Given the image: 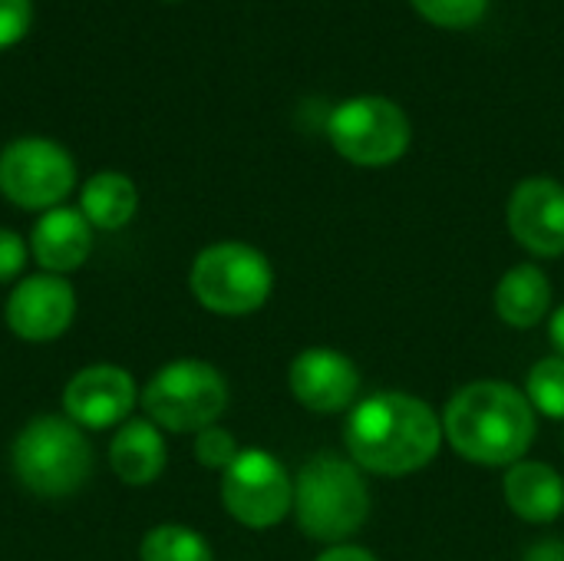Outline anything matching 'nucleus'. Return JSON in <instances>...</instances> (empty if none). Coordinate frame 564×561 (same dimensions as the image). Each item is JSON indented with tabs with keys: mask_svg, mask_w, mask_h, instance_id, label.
<instances>
[{
	"mask_svg": "<svg viewBox=\"0 0 564 561\" xmlns=\"http://www.w3.org/2000/svg\"><path fill=\"white\" fill-rule=\"evenodd\" d=\"M410 3L423 20L446 30H466L479 23L489 10V0H410Z\"/></svg>",
	"mask_w": 564,
	"mask_h": 561,
	"instance_id": "nucleus-21",
	"label": "nucleus"
},
{
	"mask_svg": "<svg viewBox=\"0 0 564 561\" xmlns=\"http://www.w3.org/2000/svg\"><path fill=\"white\" fill-rule=\"evenodd\" d=\"M288 380L294 400L314 413H340L354 403L360 390V374L354 360L330 347H311L297 354Z\"/></svg>",
	"mask_w": 564,
	"mask_h": 561,
	"instance_id": "nucleus-13",
	"label": "nucleus"
},
{
	"mask_svg": "<svg viewBox=\"0 0 564 561\" xmlns=\"http://www.w3.org/2000/svg\"><path fill=\"white\" fill-rule=\"evenodd\" d=\"M549 334H552V344L562 350V357H564V308H558V311L552 314V327H549Z\"/></svg>",
	"mask_w": 564,
	"mask_h": 561,
	"instance_id": "nucleus-27",
	"label": "nucleus"
},
{
	"mask_svg": "<svg viewBox=\"0 0 564 561\" xmlns=\"http://www.w3.org/2000/svg\"><path fill=\"white\" fill-rule=\"evenodd\" d=\"M525 561H564V542L545 539V542H539V546L529 549Z\"/></svg>",
	"mask_w": 564,
	"mask_h": 561,
	"instance_id": "nucleus-26",
	"label": "nucleus"
},
{
	"mask_svg": "<svg viewBox=\"0 0 564 561\" xmlns=\"http://www.w3.org/2000/svg\"><path fill=\"white\" fill-rule=\"evenodd\" d=\"M225 509L248 529H271L294 509V483L268 450H241L221 479Z\"/></svg>",
	"mask_w": 564,
	"mask_h": 561,
	"instance_id": "nucleus-9",
	"label": "nucleus"
},
{
	"mask_svg": "<svg viewBox=\"0 0 564 561\" xmlns=\"http://www.w3.org/2000/svg\"><path fill=\"white\" fill-rule=\"evenodd\" d=\"M139 205V192L122 172H96L79 192V212L93 228L116 231L132 222Z\"/></svg>",
	"mask_w": 564,
	"mask_h": 561,
	"instance_id": "nucleus-18",
	"label": "nucleus"
},
{
	"mask_svg": "<svg viewBox=\"0 0 564 561\" xmlns=\"http://www.w3.org/2000/svg\"><path fill=\"white\" fill-rule=\"evenodd\" d=\"M142 407L152 423L172 433H202L225 413L228 384L205 360H175L145 384Z\"/></svg>",
	"mask_w": 564,
	"mask_h": 561,
	"instance_id": "nucleus-6",
	"label": "nucleus"
},
{
	"mask_svg": "<svg viewBox=\"0 0 564 561\" xmlns=\"http://www.w3.org/2000/svg\"><path fill=\"white\" fill-rule=\"evenodd\" d=\"M552 308V281L535 265H516L496 288V311L509 327H535Z\"/></svg>",
	"mask_w": 564,
	"mask_h": 561,
	"instance_id": "nucleus-17",
	"label": "nucleus"
},
{
	"mask_svg": "<svg viewBox=\"0 0 564 561\" xmlns=\"http://www.w3.org/2000/svg\"><path fill=\"white\" fill-rule=\"evenodd\" d=\"M139 555L142 561H212V546L188 526H155Z\"/></svg>",
	"mask_w": 564,
	"mask_h": 561,
	"instance_id": "nucleus-19",
	"label": "nucleus"
},
{
	"mask_svg": "<svg viewBox=\"0 0 564 561\" xmlns=\"http://www.w3.org/2000/svg\"><path fill=\"white\" fill-rule=\"evenodd\" d=\"M73 185L76 162L53 139L23 136L0 152V192L17 208L50 212L73 192Z\"/></svg>",
	"mask_w": 564,
	"mask_h": 561,
	"instance_id": "nucleus-8",
	"label": "nucleus"
},
{
	"mask_svg": "<svg viewBox=\"0 0 564 561\" xmlns=\"http://www.w3.org/2000/svg\"><path fill=\"white\" fill-rule=\"evenodd\" d=\"M33 20V0H0V50L17 46Z\"/></svg>",
	"mask_w": 564,
	"mask_h": 561,
	"instance_id": "nucleus-23",
	"label": "nucleus"
},
{
	"mask_svg": "<svg viewBox=\"0 0 564 561\" xmlns=\"http://www.w3.org/2000/svg\"><path fill=\"white\" fill-rule=\"evenodd\" d=\"M509 231L539 258L564 255V185L555 179H525L509 198Z\"/></svg>",
	"mask_w": 564,
	"mask_h": 561,
	"instance_id": "nucleus-12",
	"label": "nucleus"
},
{
	"mask_svg": "<svg viewBox=\"0 0 564 561\" xmlns=\"http://www.w3.org/2000/svg\"><path fill=\"white\" fill-rule=\"evenodd\" d=\"M109 463L126 486H149L165 470V440L152 420H126L112 436Z\"/></svg>",
	"mask_w": 564,
	"mask_h": 561,
	"instance_id": "nucleus-16",
	"label": "nucleus"
},
{
	"mask_svg": "<svg viewBox=\"0 0 564 561\" xmlns=\"http://www.w3.org/2000/svg\"><path fill=\"white\" fill-rule=\"evenodd\" d=\"M238 453L241 450L235 436L221 427H205L202 433H195V460L208 470H228Z\"/></svg>",
	"mask_w": 564,
	"mask_h": 561,
	"instance_id": "nucleus-22",
	"label": "nucleus"
},
{
	"mask_svg": "<svg viewBox=\"0 0 564 561\" xmlns=\"http://www.w3.org/2000/svg\"><path fill=\"white\" fill-rule=\"evenodd\" d=\"M26 265V245L17 231L0 228V284L17 278Z\"/></svg>",
	"mask_w": 564,
	"mask_h": 561,
	"instance_id": "nucleus-24",
	"label": "nucleus"
},
{
	"mask_svg": "<svg viewBox=\"0 0 564 561\" xmlns=\"http://www.w3.org/2000/svg\"><path fill=\"white\" fill-rule=\"evenodd\" d=\"M525 397L532 410H542L552 420H564V357H545L532 367Z\"/></svg>",
	"mask_w": 564,
	"mask_h": 561,
	"instance_id": "nucleus-20",
	"label": "nucleus"
},
{
	"mask_svg": "<svg viewBox=\"0 0 564 561\" xmlns=\"http://www.w3.org/2000/svg\"><path fill=\"white\" fill-rule=\"evenodd\" d=\"M13 476L43 499H63L86 486L93 450L69 417H36L13 440Z\"/></svg>",
	"mask_w": 564,
	"mask_h": 561,
	"instance_id": "nucleus-4",
	"label": "nucleus"
},
{
	"mask_svg": "<svg viewBox=\"0 0 564 561\" xmlns=\"http://www.w3.org/2000/svg\"><path fill=\"white\" fill-rule=\"evenodd\" d=\"M330 145L354 165H390L413 139L406 112L387 96H357L340 103L327 119Z\"/></svg>",
	"mask_w": 564,
	"mask_h": 561,
	"instance_id": "nucleus-7",
	"label": "nucleus"
},
{
	"mask_svg": "<svg viewBox=\"0 0 564 561\" xmlns=\"http://www.w3.org/2000/svg\"><path fill=\"white\" fill-rule=\"evenodd\" d=\"M294 516L297 526L330 546H344L370 516V489L354 460L317 453L294 479Z\"/></svg>",
	"mask_w": 564,
	"mask_h": 561,
	"instance_id": "nucleus-3",
	"label": "nucleus"
},
{
	"mask_svg": "<svg viewBox=\"0 0 564 561\" xmlns=\"http://www.w3.org/2000/svg\"><path fill=\"white\" fill-rule=\"evenodd\" d=\"M509 509L525 522H555L564 513V479L549 463L519 460L502 479Z\"/></svg>",
	"mask_w": 564,
	"mask_h": 561,
	"instance_id": "nucleus-15",
	"label": "nucleus"
},
{
	"mask_svg": "<svg viewBox=\"0 0 564 561\" xmlns=\"http://www.w3.org/2000/svg\"><path fill=\"white\" fill-rule=\"evenodd\" d=\"M135 407V384L122 367L93 364L79 370L63 390L66 417L83 430L122 427Z\"/></svg>",
	"mask_w": 564,
	"mask_h": 561,
	"instance_id": "nucleus-10",
	"label": "nucleus"
},
{
	"mask_svg": "<svg viewBox=\"0 0 564 561\" xmlns=\"http://www.w3.org/2000/svg\"><path fill=\"white\" fill-rule=\"evenodd\" d=\"M317 561H377L367 549H360V546H334V549H327L324 555Z\"/></svg>",
	"mask_w": 564,
	"mask_h": 561,
	"instance_id": "nucleus-25",
	"label": "nucleus"
},
{
	"mask_svg": "<svg viewBox=\"0 0 564 561\" xmlns=\"http://www.w3.org/2000/svg\"><path fill=\"white\" fill-rule=\"evenodd\" d=\"M76 314V294L59 274H30L7 298V324L17 337L43 344L59 337Z\"/></svg>",
	"mask_w": 564,
	"mask_h": 561,
	"instance_id": "nucleus-11",
	"label": "nucleus"
},
{
	"mask_svg": "<svg viewBox=\"0 0 564 561\" xmlns=\"http://www.w3.org/2000/svg\"><path fill=\"white\" fill-rule=\"evenodd\" d=\"M443 433L469 463L516 466L535 440V410L516 387L479 380L449 400L443 413Z\"/></svg>",
	"mask_w": 564,
	"mask_h": 561,
	"instance_id": "nucleus-2",
	"label": "nucleus"
},
{
	"mask_svg": "<svg viewBox=\"0 0 564 561\" xmlns=\"http://www.w3.org/2000/svg\"><path fill=\"white\" fill-rule=\"evenodd\" d=\"M274 288L268 258L245 241H218L205 248L192 265V294L202 308L241 317L258 311Z\"/></svg>",
	"mask_w": 564,
	"mask_h": 561,
	"instance_id": "nucleus-5",
	"label": "nucleus"
},
{
	"mask_svg": "<svg viewBox=\"0 0 564 561\" xmlns=\"http://www.w3.org/2000/svg\"><path fill=\"white\" fill-rule=\"evenodd\" d=\"M33 258L46 274H66L83 268L93 251V225L76 208H50L40 215L30 235Z\"/></svg>",
	"mask_w": 564,
	"mask_h": 561,
	"instance_id": "nucleus-14",
	"label": "nucleus"
},
{
	"mask_svg": "<svg viewBox=\"0 0 564 561\" xmlns=\"http://www.w3.org/2000/svg\"><path fill=\"white\" fill-rule=\"evenodd\" d=\"M344 443L360 470L377 476H406L436 460L443 423L420 397L377 393L350 413Z\"/></svg>",
	"mask_w": 564,
	"mask_h": 561,
	"instance_id": "nucleus-1",
	"label": "nucleus"
}]
</instances>
